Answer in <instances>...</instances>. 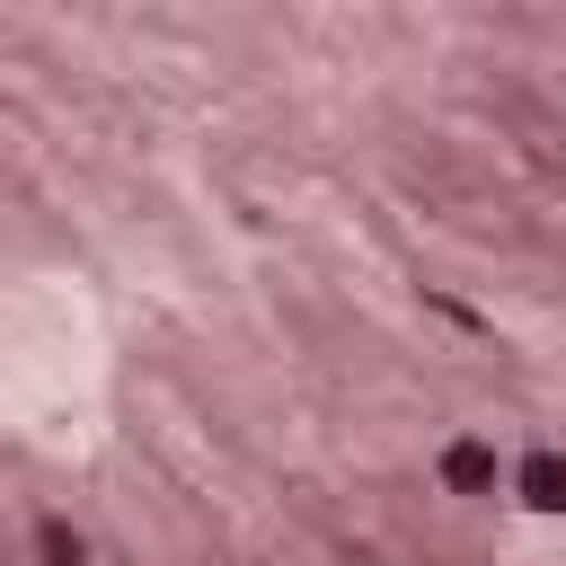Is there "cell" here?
<instances>
[{"mask_svg": "<svg viewBox=\"0 0 566 566\" xmlns=\"http://www.w3.org/2000/svg\"><path fill=\"white\" fill-rule=\"evenodd\" d=\"M513 495H522L531 513H566V451H522Z\"/></svg>", "mask_w": 566, "mask_h": 566, "instance_id": "obj_2", "label": "cell"}, {"mask_svg": "<svg viewBox=\"0 0 566 566\" xmlns=\"http://www.w3.org/2000/svg\"><path fill=\"white\" fill-rule=\"evenodd\" d=\"M495 478H504V460H495V442H478V433H460V442L442 451V486H451V495H495Z\"/></svg>", "mask_w": 566, "mask_h": 566, "instance_id": "obj_1", "label": "cell"}, {"mask_svg": "<svg viewBox=\"0 0 566 566\" xmlns=\"http://www.w3.org/2000/svg\"><path fill=\"white\" fill-rule=\"evenodd\" d=\"M35 566H88V531L62 513H35Z\"/></svg>", "mask_w": 566, "mask_h": 566, "instance_id": "obj_3", "label": "cell"}]
</instances>
